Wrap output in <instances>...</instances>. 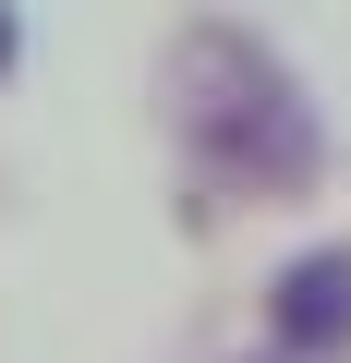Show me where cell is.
I'll return each mask as SVG.
<instances>
[{"label": "cell", "mask_w": 351, "mask_h": 363, "mask_svg": "<svg viewBox=\"0 0 351 363\" xmlns=\"http://www.w3.org/2000/svg\"><path fill=\"white\" fill-rule=\"evenodd\" d=\"M182 133H194V157L218 182H243L267 206L315 182V109L279 73V49L243 37V25H194L182 37Z\"/></svg>", "instance_id": "6da1fadb"}, {"label": "cell", "mask_w": 351, "mask_h": 363, "mask_svg": "<svg viewBox=\"0 0 351 363\" xmlns=\"http://www.w3.org/2000/svg\"><path fill=\"white\" fill-rule=\"evenodd\" d=\"M13 61H25V13L0 0V73H13Z\"/></svg>", "instance_id": "3957f363"}, {"label": "cell", "mask_w": 351, "mask_h": 363, "mask_svg": "<svg viewBox=\"0 0 351 363\" xmlns=\"http://www.w3.org/2000/svg\"><path fill=\"white\" fill-rule=\"evenodd\" d=\"M267 327H279V351H339V339H351V255H339V242L291 255V267H279Z\"/></svg>", "instance_id": "7a4b0ae2"}]
</instances>
